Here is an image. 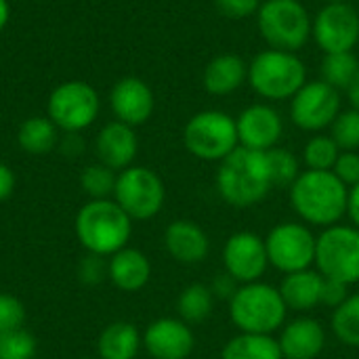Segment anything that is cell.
Listing matches in <instances>:
<instances>
[{
  "label": "cell",
  "instance_id": "cell-10",
  "mask_svg": "<svg viewBox=\"0 0 359 359\" xmlns=\"http://www.w3.org/2000/svg\"><path fill=\"white\" fill-rule=\"evenodd\" d=\"M48 118L57 128L65 133H78L88 128L101 109V101L97 90L88 82L69 80L59 84L46 103Z\"/></svg>",
  "mask_w": 359,
  "mask_h": 359
},
{
  "label": "cell",
  "instance_id": "cell-45",
  "mask_svg": "<svg viewBox=\"0 0 359 359\" xmlns=\"http://www.w3.org/2000/svg\"><path fill=\"white\" fill-rule=\"evenodd\" d=\"M324 2H326V4H328V2H349V4H351L353 0H324Z\"/></svg>",
  "mask_w": 359,
  "mask_h": 359
},
{
  "label": "cell",
  "instance_id": "cell-11",
  "mask_svg": "<svg viewBox=\"0 0 359 359\" xmlns=\"http://www.w3.org/2000/svg\"><path fill=\"white\" fill-rule=\"evenodd\" d=\"M316 242L318 238L307 225L280 223L265 238L269 265L282 273L311 269V263H316Z\"/></svg>",
  "mask_w": 359,
  "mask_h": 359
},
{
  "label": "cell",
  "instance_id": "cell-26",
  "mask_svg": "<svg viewBox=\"0 0 359 359\" xmlns=\"http://www.w3.org/2000/svg\"><path fill=\"white\" fill-rule=\"evenodd\" d=\"M221 359H284L278 339L271 334H246L233 337L221 351Z\"/></svg>",
  "mask_w": 359,
  "mask_h": 359
},
{
  "label": "cell",
  "instance_id": "cell-39",
  "mask_svg": "<svg viewBox=\"0 0 359 359\" xmlns=\"http://www.w3.org/2000/svg\"><path fill=\"white\" fill-rule=\"evenodd\" d=\"M347 284L339 282V280H330V278H324V284H322V305L326 307H341L347 299H349V292H347Z\"/></svg>",
  "mask_w": 359,
  "mask_h": 359
},
{
  "label": "cell",
  "instance_id": "cell-24",
  "mask_svg": "<svg viewBox=\"0 0 359 359\" xmlns=\"http://www.w3.org/2000/svg\"><path fill=\"white\" fill-rule=\"evenodd\" d=\"M141 345L143 339L130 322H114L99 334L97 351L101 359H135Z\"/></svg>",
  "mask_w": 359,
  "mask_h": 359
},
{
  "label": "cell",
  "instance_id": "cell-32",
  "mask_svg": "<svg viewBox=\"0 0 359 359\" xmlns=\"http://www.w3.org/2000/svg\"><path fill=\"white\" fill-rule=\"evenodd\" d=\"M267 160H269L273 187H290L299 179L301 164H299V158L290 149L273 147V149L267 151Z\"/></svg>",
  "mask_w": 359,
  "mask_h": 359
},
{
  "label": "cell",
  "instance_id": "cell-5",
  "mask_svg": "<svg viewBox=\"0 0 359 359\" xmlns=\"http://www.w3.org/2000/svg\"><path fill=\"white\" fill-rule=\"evenodd\" d=\"M305 82L307 67L297 53L265 48L248 63V84L267 101L292 99Z\"/></svg>",
  "mask_w": 359,
  "mask_h": 359
},
{
  "label": "cell",
  "instance_id": "cell-2",
  "mask_svg": "<svg viewBox=\"0 0 359 359\" xmlns=\"http://www.w3.org/2000/svg\"><path fill=\"white\" fill-rule=\"evenodd\" d=\"M349 187L332 170H305L290 185L294 212L318 227H332L347 215Z\"/></svg>",
  "mask_w": 359,
  "mask_h": 359
},
{
  "label": "cell",
  "instance_id": "cell-44",
  "mask_svg": "<svg viewBox=\"0 0 359 359\" xmlns=\"http://www.w3.org/2000/svg\"><path fill=\"white\" fill-rule=\"evenodd\" d=\"M8 17H11V6H8V0H0V32L6 27V23H8Z\"/></svg>",
  "mask_w": 359,
  "mask_h": 359
},
{
  "label": "cell",
  "instance_id": "cell-1",
  "mask_svg": "<svg viewBox=\"0 0 359 359\" xmlns=\"http://www.w3.org/2000/svg\"><path fill=\"white\" fill-rule=\"evenodd\" d=\"M273 189L267 151L238 147L219 162L217 191L233 208H250Z\"/></svg>",
  "mask_w": 359,
  "mask_h": 359
},
{
  "label": "cell",
  "instance_id": "cell-33",
  "mask_svg": "<svg viewBox=\"0 0 359 359\" xmlns=\"http://www.w3.org/2000/svg\"><path fill=\"white\" fill-rule=\"evenodd\" d=\"M330 137L337 141L341 151H359V111L343 109L330 126Z\"/></svg>",
  "mask_w": 359,
  "mask_h": 359
},
{
  "label": "cell",
  "instance_id": "cell-38",
  "mask_svg": "<svg viewBox=\"0 0 359 359\" xmlns=\"http://www.w3.org/2000/svg\"><path fill=\"white\" fill-rule=\"evenodd\" d=\"M78 276L84 284H99L105 276H107V263H103V257L97 255H88L80 267H78Z\"/></svg>",
  "mask_w": 359,
  "mask_h": 359
},
{
  "label": "cell",
  "instance_id": "cell-43",
  "mask_svg": "<svg viewBox=\"0 0 359 359\" xmlns=\"http://www.w3.org/2000/svg\"><path fill=\"white\" fill-rule=\"evenodd\" d=\"M347 97H349V103H351V107L359 111V74L355 76V80L351 82V86L347 88Z\"/></svg>",
  "mask_w": 359,
  "mask_h": 359
},
{
  "label": "cell",
  "instance_id": "cell-4",
  "mask_svg": "<svg viewBox=\"0 0 359 359\" xmlns=\"http://www.w3.org/2000/svg\"><path fill=\"white\" fill-rule=\"evenodd\" d=\"M288 307L280 288L265 282L242 284L229 301V318L240 332L273 334L286 324Z\"/></svg>",
  "mask_w": 359,
  "mask_h": 359
},
{
  "label": "cell",
  "instance_id": "cell-20",
  "mask_svg": "<svg viewBox=\"0 0 359 359\" xmlns=\"http://www.w3.org/2000/svg\"><path fill=\"white\" fill-rule=\"evenodd\" d=\"M164 246L175 261L183 265H198L208 257L210 240L198 223L179 219L166 227Z\"/></svg>",
  "mask_w": 359,
  "mask_h": 359
},
{
  "label": "cell",
  "instance_id": "cell-35",
  "mask_svg": "<svg viewBox=\"0 0 359 359\" xmlns=\"http://www.w3.org/2000/svg\"><path fill=\"white\" fill-rule=\"evenodd\" d=\"M23 322H25L23 303L13 294L0 292V332L23 328Z\"/></svg>",
  "mask_w": 359,
  "mask_h": 359
},
{
  "label": "cell",
  "instance_id": "cell-36",
  "mask_svg": "<svg viewBox=\"0 0 359 359\" xmlns=\"http://www.w3.org/2000/svg\"><path fill=\"white\" fill-rule=\"evenodd\" d=\"M217 11L231 21H242L259 13L261 0H215Z\"/></svg>",
  "mask_w": 359,
  "mask_h": 359
},
{
  "label": "cell",
  "instance_id": "cell-9",
  "mask_svg": "<svg viewBox=\"0 0 359 359\" xmlns=\"http://www.w3.org/2000/svg\"><path fill=\"white\" fill-rule=\"evenodd\" d=\"M114 200L133 221L154 219L166 200V187L160 175L147 166H128L116 179Z\"/></svg>",
  "mask_w": 359,
  "mask_h": 359
},
{
  "label": "cell",
  "instance_id": "cell-19",
  "mask_svg": "<svg viewBox=\"0 0 359 359\" xmlns=\"http://www.w3.org/2000/svg\"><path fill=\"white\" fill-rule=\"evenodd\" d=\"M278 345L284 359H316L326 347V330L313 318H297L282 326Z\"/></svg>",
  "mask_w": 359,
  "mask_h": 359
},
{
  "label": "cell",
  "instance_id": "cell-12",
  "mask_svg": "<svg viewBox=\"0 0 359 359\" xmlns=\"http://www.w3.org/2000/svg\"><path fill=\"white\" fill-rule=\"evenodd\" d=\"M341 111V90L332 88L324 80H307L301 90L290 99V118L297 128L307 133H320L330 128Z\"/></svg>",
  "mask_w": 359,
  "mask_h": 359
},
{
  "label": "cell",
  "instance_id": "cell-23",
  "mask_svg": "<svg viewBox=\"0 0 359 359\" xmlns=\"http://www.w3.org/2000/svg\"><path fill=\"white\" fill-rule=\"evenodd\" d=\"M322 284L324 276L313 269H303L294 273H286L280 284V294L288 309L292 311H309L322 305Z\"/></svg>",
  "mask_w": 359,
  "mask_h": 359
},
{
  "label": "cell",
  "instance_id": "cell-40",
  "mask_svg": "<svg viewBox=\"0 0 359 359\" xmlns=\"http://www.w3.org/2000/svg\"><path fill=\"white\" fill-rule=\"evenodd\" d=\"M242 284L236 280V278H231L227 271L225 273H219L215 280H212V284H210V290H212V297L215 299H221V301H231L233 299V294L238 292V288H240Z\"/></svg>",
  "mask_w": 359,
  "mask_h": 359
},
{
  "label": "cell",
  "instance_id": "cell-34",
  "mask_svg": "<svg viewBox=\"0 0 359 359\" xmlns=\"http://www.w3.org/2000/svg\"><path fill=\"white\" fill-rule=\"evenodd\" d=\"M36 353V339L23 330L0 332V359H32Z\"/></svg>",
  "mask_w": 359,
  "mask_h": 359
},
{
  "label": "cell",
  "instance_id": "cell-6",
  "mask_svg": "<svg viewBox=\"0 0 359 359\" xmlns=\"http://www.w3.org/2000/svg\"><path fill=\"white\" fill-rule=\"evenodd\" d=\"M311 15L301 0H265L257 13V27L269 48L299 53L311 38Z\"/></svg>",
  "mask_w": 359,
  "mask_h": 359
},
{
  "label": "cell",
  "instance_id": "cell-18",
  "mask_svg": "<svg viewBox=\"0 0 359 359\" xmlns=\"http://www.w3.org/2000/svg\"><path fill=\"white\" fill-rule=\"evenodd\" d=\"M95 149L101 164L109 166L111 170H124L133 166V160L137 158L139 139L133 126L114 120L99 130Z\"/></svg>",
  "mask_w": 359,
  "mask_h": 359
},
{
  "label": "cell",
  "instance_id": "cell-21",
  "mask_svg": "<svg viewBox=\"0 0 359 359\" xmlns=\"http://www.w3.org/2000/svg\"><path fill=\"white\" fill-rule=\"evenodd\" d=\"M248 82V63L236 53L212 57L202 72V86L215 97H227Z\"/></svg>",
  "mask_w": 359,
  "mask_h": 359
},
{
  "label": "cell",
  "instance_id": "cell-14",
  "mask_svg": "<svg viewBox=\"0 0 359 359\" xmlns=\"http://www.w3.org/2000/svg\"><path fill=\"white\" fill-rule=\"evenodd\" d=\"M225 271L236 278L240 284L259 282L265 269L269 267L265 240L252 231L233 233L223 248Z\"/></svg>",
  "mask_w": 359,
  "mask_h": 359
},
{
  "label": "cell",
  "instance_id": "cell-7",
  "mask_svg": "<svg viewBox=\"0 0 359 359\" xmlns=\"http://www.w3.org/2000/svg\"><path fill=\"white\" fill-rule=\"evenodd\" d=\"M185 149L204 162H221L240 147L236 118L221 109L194 114L183 128Z\"/></svg>",
  "mask_w": 359,
  "mask_h": 359
},
{
  "label": "cell",
  "instance_id": "cell-28",
  "mask_svg": "<svg viewBox=\"0 0 359 359\" xmlns=\"http://www.w3.org/2000/svg\"><path fill=\"white\" fill-rule=\"evenodd\" d=\"M215 297L210 286L204 284H189L177 301L179 316L185 324H202L212 316Z\"/></svg>",
  "mask_w": 359,
  "mask_h": 359
},
{
  "label": "cell",
  "instance_id": "cell-46",
  "mask_svg": "<svg viewBox=\"0 0 359 359\" xmlns=\"http://www.w3.org/2000/svg\"><path fill=\"white\" fill-rule=\"evenodd\" d=\"M86 359H95V358H86ZM97 359H101V358H97Z\"/></svg>",
  "mask_w": 359,
  "mask_h": 359
},
{
  "label": "cell",
  "instance_id": "cell-29",
  "mask_svg": "<svg viewBox=\"0 0 359 359\" xmlns=\"http://www.w3.org/2000/svg\"><path fill=\"white\" fill-rule=\"evenodd\" d=\"M332 330L343 345L359 349V292L349 294V299L334 309Z\"/></svg>",
  "mask_w": 359,
  "mask_h": 359
},
{
  "label": "cell",
  "instance_id": "cell-31",
  "mask_svg": "<svg viewBox=\"0 0 359 359\" xmlns=\"http://www.w3.org/2000/svg\"><path fill=\"white\" fill-rule=\"evenodd\" d=\"M116 179H118L116 170L99 162L82 170L80 185L93 200H109V196H114L116 189Z\"/></svg>",
  "mask_w": 359,
  "mask_h": 359
},
{
  "label": "cell",
  "instance_id": "cell-17",
  "mask_svg": "<svg viewBox=\"0 0 359 359\" xmlns=\"http://www.w3.org/2000/svg\"><path fill=\"white\" fill-rule=\"evenodd\" d=\"M196 337L183 320L160 318L143 334V347L154 359H187L194 351Z\"/></svg>",
  "mask_w": 359,
  "mask_h": 359
},
{
  "label": "cell",
  "instance_id": "cell-42",
  "mask_svg": "<svg viewBox=\"0 0 359 359\" xmlns=\"http://www.w3.org/2000/svg\"><path fill=\"white\" fill-rule=\"evenodd\" d=\"M347 217L351 219L353 227L359 229V183L349 187V198H347Z\"/></svg>",
  "mask_w": 359,
  "mask_h": 359
},
{
  "label": "cell",
  "instance_id": "cell-25",
  "mask_svg": "<svg viewBox=\"0 0 359 359\" xmlns=\"http://www.w3.org/2000/svg\"><path fill=\"white\" fill-rule=\"evenodd\" d=\"M59 128L55 126V122L50 118L44 116H34L27 118L17 133V143L25 154L32 156H42L55 149L57 141H59Z\"/></svg>",
  "mask_w": 359,
  "mask_h": 359
},
{
  "label": "cell",
  "instance_id": "cell-16",
  "mask_svg": "<svg viewBox=\"0 0 359 359\" xmlns=\"http://www.w3.org/2000/svg\"><path fill=\"white\" fill-rule=\"evenodd\" d=\"M109 105L118 122H124L135 128L151 118L156 99L154 90L145 80L137 76H126L114 84L109 93Z\"/></svg>",
  "mask_w": 359,
  "mask_h": 359
},
{
  "label": "cell",
  "instance_id": "cell-3",
  "mask_svg": "<svg viewBox=\"0 0 359 359\" xmlns=\"http://www.w3.org/2000/svg\"><path fill=\"white\" fill-rule=\"evenodd\" d=\"M74 229L88 255L111 257L126 248L133 233V219L116 200H90L78 210Z\"/></svg>",
  "mask_w": 359,
  "mask_h": 359
},
{
  "label": "cell",
  "instance_id": "cell-15",
  "mask_svg": "<svg viewBox=\"0 0 359 359\" xmlns=\"http://www.w3.org/2000/svg\"><path fill=\"white\" fill-rule=\"evenodd\" d=\"M236 126L240 145L255 151H269L278 147L284 135V120L280 111L267 103L248 105L236 118Z\"/></svg>",
  "mask_w": 359,
  "mask_h": 359
},
{
  "label": "cell",
  "instance_id": "cell-30",
  "mask_svg": "<svg viewBox=\"0 0 359 359\" xmlns=\"http://www.w3.org/2000/svg\"><path fill=\"white\" fill-rule=\"evenodd\" d=\"M341 156V147L330 135H316L303 147V162L307 170H332Z\"/></svg>",
  "mask_w": 359,
  "mask_h": 359
},
{
  "label": "cell",
  "instance_id": "cell-27",
  "mask_svg": "<svg viewBox=\"0 0 359 359\" xmlns=\"http://www.w3.org/2000/svg\"><path fill=\"white\" fill-rule=\"evenodd\" d=\"M359 74V59L353 50L349 53H326L320 63V80L337 90H347Z\"/></svg>",
  "mask_w": 359,
  "mask_h": 359
},
{
  "label": "cell",
  "instance_id": "cell-13",
  "mask_svg": "<svg viewBox=\"0 0 359 359\" xmlns=\"http://www.w3.org/2000/svg\"><path fill=\"white\" fill-rule=\"evenodd\" d=\"M311 38L326 53H349L359 46V13L349 2L324 4L311 23Z\"/></svg>",
  "mask_w": 359,
  "mask_h": 359
},
{
  "label": "cell",
  "instance_id": "cell-41",
  "mask_svg": "<svg viewBox=\"0 0 359 359\" xmlns=\"http://www.w3.org/2000/svg\"><path fill=\"white\" fill-rule=\"evenodd\" d=\"M15 191V172L0 162V202L8 200Z\"/></svg>",
  "mask_w": 359,
  "mask_h": 359
},
{
  "label": "cell",
  "instance_id": "cell-37",
  "mask_svg": "<svg viewBox=\"0 0 359 359\" xmlns=\"http://www.w3.org/2000/svg\"><path fill=\"white\" fill-rule=\"evenodd\" d=\"M332 172L347 185L353 187L359 183V151H341Z\"/></svg>",
  "mask_w": 359,
  "mask_h": 359
},
{
  "label": "cell",
  "instance_id": "cell-8",
  "mask_svg": "<svg viewBox=\"0 0 359 359\" xmlns=\"http://www.w3.org/2000/svg\"><path fill=\"white\" fill-rule=\"evenodd\" d=\"M316 265L324 278L347 286L359 282V229L353 225L326 227L316 242Z\"/></svg>",
  "mask_w": 359,
  "mask_h": 359
},
{
  "label": "cell",
  "instance_id": "cell-22",
  "mask_svg": "<svg viewBox=\"0 0 359 359\" xmlns=\"http://www.w3.org/2000/svg\"><path fill=\"white\" fill-rule=\"evenodd\" d=\"M107 278L111 280V284L118 290L137 292L147 286V282L151 278V263L141 250L126 246L109 257Z\"/></svg>",
  "mask_w": 359,
  "mask_h": 359
}]
</instances>
